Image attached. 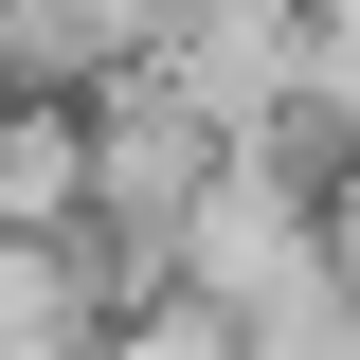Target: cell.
Here are the masks:
<instances>
[{
	"label": "cell",
	"instance_id": "1",
	"mask_svg": "<svg viewBox=\"0 0 360 360\" xmlns=\"http://www.w3.org/2000/svg\"><path fill=\"white\" fill-rule=\"evenodd\" d=\"M127 324V270L90 234H0V360H90Z\"/></svg>",
	"mask_w": 360,
	"mask_h": 360
},
{
	"label": "cell",
	"instance_id": "2",
	"mask_svg": "<svg viewBox=\"0 0 360 360\" xmlns=\"http://www.w3.org/2000/svg\"><path fill=\"white\" fill-rule=\"evenodd\" d=\"M72 217H90V127L0 90V234H72Z\"/></svg>",
	"mask_w": 360,
	"mask_h": 360
},
{
	"label": "cell",
	"instance_id": "3",
	"mask_svg": "<svg viewBox=\"0 0 360 360\" xmlns=\"http://www.w3.org/2000/svg\"><path fill=\"white\" fill-rule=\"evenodd\" d=\"M90 360H234V324H217V307H180V288H162V307H127V324H108Z\"/></svg>",
	"mask_w": 360,
	"mask_h": 360
},
{
	"label": "cell",
	"instance_id": "4",
	"mask_svg": "<svg viewBox=\"0 0 360 360\" xmlns=\"http://www.w3.org/2000/svg\"><path fill=\"white\" fill-rule=\"evenodd\" d=\"M307 234H324V307L360 324V162H342V180H324V198H307Z\"/></svg>",
	"mask_w": 360,
	"mask_h": 360
},
{
	"label": "cell",
	"instance_id": "5",
	"mask_svg": "<svg viewBox=\"0 0 360 360\" xmlns=\"http://www.w3.org/2000/svg\"><path fill=\"white\" fill-rule=\"evenodd\" d=\"M342 360H360V324H342Z\"/></svg>",
	"mask_w": 360,
	"mask_h": 360
}]
</instances>
